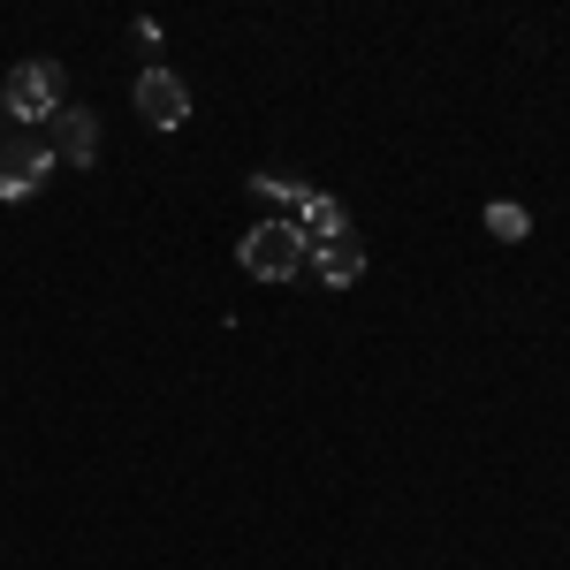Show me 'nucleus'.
Segmentation results:
<instances>
[{"label":"nucleus","mask_w":570,"mask_h":570,"mask_svg":"<svg viewBox=\"0 0 570 570\" xmlns=\"http://www.w3.org/2000/svg\"><path fill=\"white\" fill-rule=\"evenodd\" d=\"M236 266L252 274V282H297L312 266L305 236H297V220H259V228H244V244H236Z\"/></svg>","instance_id":"f257e3e1"},{"label":"nucleus","mask_w":570,"mask_h":570,"mask_svg":"<svg viewBox=\"0 0 570 570\" xmlns=\"http://www.w3.org/2000/svg\"><path fill=\"white\" fill-rule=\"evenodd\" d=\"M46 176H53V145H46V130H8L0 137V206H23Z\"/></svg>","instance_id":"f03ea898"},{"label":"nucleus","mask_w":570,"mask_h":570,"mask_svg":"<svg viewBox=\"0 0 570 570\" xmlns=\"http://www.w3.org/2000/svg\"><path fill=\"white\" fill-rule=\"evenodd\" d=\"M53 115H61V61H16V77H8V122L46 130Z\"/></svg>","instance_id":"7ed1b4c3"},{"label":"nucleus","mask_w":570,"mask_h":570,"mask_svg":"<svg viewBox=\"0 0 570 570\" xmlns=\"http://www.w3.org/2000/svg\"><path fill=\"white\" fill-rule=\"evenodd\" d=\"M137 115H145L153 130H183V122H190V91H183L176 69H145V77H137Z\"/></svg>","instance_id":"20e7f679"},{"label":"nucleus","mask_w":570,"mask_h":570,"mask_svg":"<svg viewBox=\"0 0 570 570\" xmlns=\"http://www.w3.org/2000/svg\"><path fill=\"white\" fill-rule=\"evenodd\" d=\"M46 145H53V160L91 168V160H99V115H91V107H61V115L46 122Z\"/></svg>","instance_id":"39448f33"},{"label":"nucleus","mask_w":570,"mask_h":570,"mask_svg":"<svg viewBox=\"0 0 570 570\" xmlns=\"http://www.w3.org/2000/svg\"><path fill=\"white\" fill-rule=\"evenodd\" d=\"M312 274H320L327 289H351L357 274H365V236H357V228H343L335 244H320V252H312Z\"/></svg>","instance_id":"423d86ee"},{"label":"nucleus","mask_w":570,"mask_h":570,"mask_svg":"<svg viewBox=\"0 0 570 570\" xmlns=\"http://www.w3.org/2000/svg\"><path fill=\"white\" fill-rule=\"evenodd\" d=\"M343 228H351V206H343V198H327V190H312V198H305V214H297V236H305V252L335 244Z\"/></svg>","instance_id":"0eeeda50"},{"label":"nucleus","mask_w":570,"mask_h":570,"mask_svg":"<svg viewBox=\"0 0 570 570\" xmlns=\"http://www.w3.org/2000/svg\"><path fill=\"white\" fill-rule=\"evenodd\" d=\"M252 190H259V206H289V220L305 214V198H312V183H305V176H282V168L252 176Z\"/></svg>","instance_id":"6e6552de"},{"label":"nucleus","mask_w":570,"mask_h":570,"mask_svg":"<svg viewBox=\"0 0 570 570\" xmlns=\"http://www.w3.org/2000/svg\"><path fill=\"white\" fill-rule=\"evenodd\" d=\"M487 228H494L502 244H518V236L532 228V214H525V206H510V198H494V206H487Z\"/></svg>","instance_id":"1a4fd4ad"}]
</instances>
